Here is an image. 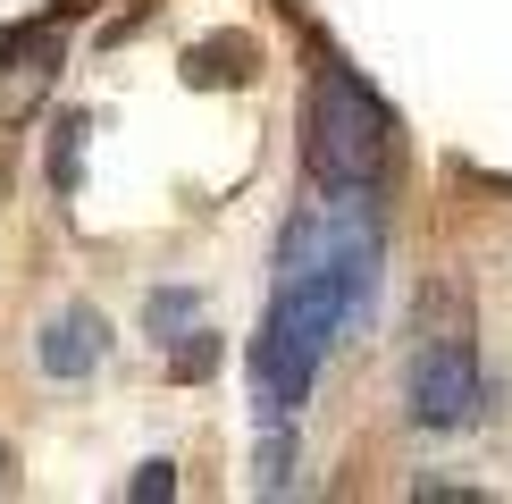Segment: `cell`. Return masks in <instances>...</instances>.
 I'll return each mask as SVG.
<instances>
[{"label":"cell","mask_w":512,"mask_h":504,"mask_svg":"<svg viewBox=\"0 0 512 504\" xmlns=\"http://www.w3.org/2000/svg\"><path fill=\"white\" fill-rule=\"evenodd\" d=\"M101 353H110V328H101V311H84V303H76V311H59V320L34 336V362L51 370V378H84Z\"/></svg>","instance_id":"4"},{"label":"cell","mask_w":512,"mask_h":504,"mask_svg":"<svg viewBox=\"0 0 512 504\" xmlns=\"http://www.w3.org/2000/svg\"><path fill=\"white\" fill-rule=\"evenodd\" d=\"M210 362H219V345H210V336H185V345H177V378H202Z\"/></svg>","instance_id":"8"},{"label":"cell","mask_w":512,"mask_h":504,"mask_svg":"<svg viewBox=\"0 0 512 504\" xmlns=\"http://www.w3.org/2000/svg\"><path fill=\"white\" fill-rule=\"evenodd\" d=\"M59 68V34L51 26H34V34H17V42H0V118H17L26 101L51 84Z\"/></svg>","instance_id":"5"},{"label":"cell","mask_w":512,"mask_h":504,"mask_svg":"<svg viewBox=\"0 0 512 504\" xmlns=\"http://www.w3.org/2000/svg\"><path fill=\"white\" fill-rule=\"evenodd\" d=\"M126 496H143V504L177 496V471H168V462H143V471H135V488H126Z\"/></svg>","instance_id":"7"},{"label":"cell","mask_w":512,"mask_h":504,"mask_svg":"<svg viewBox=\"0 0 512 504\" xmlns=\"http://www.w3.org/2000/svg\"><path fill=\"white\" fill-rule=\"evenodd\" d=\"M76 160H84V118H59V143H51V185L59 194L76 185Z\"/></svg>","instance_id":"6"},{"label":"cell","mask_w":512,"mask_h":504,"mask_svg":"<svg viewBox=\"0 0 512 504\" xmlns=\"http://www.w3.org/2000/svg\"><path fill=\"white\" fill-rule=\"evenodd\" d=\"M370 294H378V210H370V194L328 185V202H303L286 244H277V294L261 311V336H252V404H261V420L303 412L328 345L370 320Z\"/></svg>","instance_id":"1"},{"label":"cell","mask_w":512,"mask_h":504,"mask_svg":"<svg viewBox=\"0 0 512 504\" xmlns=\"http://www.w3.org/2000/svg\"><path fill=\"white\" fill-rule=\"evenodd\" d=\"M387 135H395V118L378 110L370 84H361L353 68H336V59H319L311 101H303V160H311V177L336 185V194H378V177H387Z\"/></svg>","instance_id":"2"},{"label":"cell","mask_w":512,"mask_h":504,"mask_svg":"<svg viewBox=\"0 0 512 504\" xmlns=\"http://www.w3.org/2000/svg\"><path fill=\"white\" fill-rule=\"evenodd\" d=\"M403 395H412L420 429H462V420H479V362H471V345L429 336V345L412 353V370H403Z\"/></svg>","instance_id":"3"},{"label":"cell","mask_w":512,"mask_h":504,"mask_svg":"<svg viewBox=\"0 0 512 504\" xmlns=\"http://www.w3.org/2000/svg\"><path fill=\"white\" fill-rule=\"evenodd\" d=\"M0 496H17V471H9V454H0Z\"/></svg>","instance_id":"9"}]
</instances>
